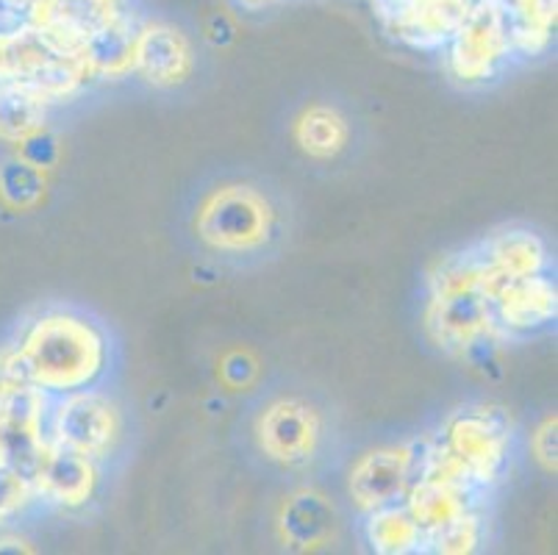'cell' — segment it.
I'll use <instances>...</instances> for the list:
<instances>
[{"label":"cell","mask_w":558,"mask_h":555,"mask_svg":"<svg viewBox=\"0 0 558 555\" xmlns=\"http://www.w3.org/2000/svg\"><path fill=\"white\" fill-rule=\"evenodd\" d=\"M484 262L500 281L511 278H525V275L545 273L547 269V248L539 233L527 228H509L486 239L478 248Z\"/></svg>","instance_id":"obj_17"},{"label":"cell","mask_w":558,"mask_h":555,"mask_svg":"<svg viewBox=\"0 0 558 555\" xmlns=\"http://www.w3.org/2000/svg\"><path fill=\"white\" fill-rule=\"evenodd\" d=\"M195 70V50L170 23H142L134 39V75L156 89H179Z\"/></svg>","instance_id":"obj_11"},{"label":"cell","mask_w":558,"mask_h":555,"mask_svg":"<svg viewBox=\"0 0 558 555\" xmlns=\"http://www.w3.org/2000/svg\"><path fill=\"white\" fill-rule=\"evenodd\" d=\"M109 339L95 319L56 309L39 314L23 330L20 342L0 353V384L23 381L48 395L95 386L106 373Z\"/></svg>","instance_id":"obj_1"},{"label":"cell","mask_w":558,"mask_h":555,"mask_svg":"<svg viewBox=\"0 0 558 555\" xmlns=\"http://www.w3.org/2000/svg\"><path fill=\"white\" fill-rule=\"evenodd\" d=\"M295 145L306 153L308 159L328 161L337 159L350 142V125L344 114L333 106L314 104L295 117L292 125Z\"/></svg>","instance_id":"obj_20"},{"label":"cell","mask_w":558,"mask_h":555,"mask_svg":"<svg viewBox=\"0 0 558 555\" xmlns=\"http://www.w3.org/2000/svg\"><path fill=\"white\" fill-rule=\"evenodd\" d=\"M278 228L276 206L251 183H226L203 197L195 214V233L209 251L226 256L256 253L272 242Z\"/></svg>","instance_id":"obj_2"},{"label":"cell","mask_w":558,"mask_h":555,"mask_svg":"<svg viewBox=\"0 0 558 555\" xmlns=\"http://www.w3.org/2000/svg\"><path fill=\"white\" fill-rule=\"evenodd\" d=\"M337 531V508L323 492L301 488L283 500L278 514V536L289 550H314Z\"/></svg>","instance_id":"obj_15"},{"label":"cell","mask_w":558,"mask_h":555,"mask_svg":"<svg viewBox=\"0 0 558 555\" xmlns=\"http://www.w3.org/2000/svg\"><path fill=\"white\" fill-rule=\"evenodd\" d=\"M531 450L547 472H556V417H547L536 427V434L531 436Z\"/></svg>","instance_id":"obj_27"},{"label":"cell","mask_w":558,"mask_h":555,"mask_svg":"<svg viewBox=\"0 0 558 555\" xmlns=\"http://www.w3.org/2000/svg\"><path fill=\"white\" fill-rule=\"evenodd\" d=\"M425 328L450 353L478 348L495 334V314L486 289H430Z\"/></svg>","instance_id":"obj_7"},{"label":"cell","mask_w":558,"mask_h":555,"mask_svg":"<svg viewBox=\"0 0 558 555\" xmlns=\"http://www.w3.org/2000/svg\"><path fill=\"white\" fill-rule=\"evenodd\" d=\"M48 192V170L25 156H14V159L0 165V201L9 208H34Z\"/></svg>","instance_id":"obj_23"},{"label":"cell","mask_w":558,"mask_h":555,"mask_svg":"<svg viewBox=\"0 0 558 555\" xmlns=\"http://www.w3.org/2000/svg\"><path fill=\"white\" fill-rule=\"evenodd\" d=\"M442 445L459 458L470 481L478 486L500 481L509 467L511 434L495 411L466 409L453 414L445 425Z\"/></svg>","instance_id":"obj_6"},{"label":"cell","mask_w":558,"mask_h":555,"mask_svg":"<svg viewBox=\"0 0 558 555\" xmlns=\"http://www.w3.org/2000/svg\"><path fill=\"white\" fill-rule=\"evenodd\" d=\"M48 391L23 381L0 384V456L32 478L48 447Z\"/></svg>","instance_id":"obj_5"},{"label":"cell","mask_w":558,"mask_h":555,"mask_svg":"<svg viewBox=\"0 0 558 555\" xmlns=\"http://www.w3.org/2000/svg\"><path fill=\"white\" fill-rule=\"evenodd\" d=\"M473 0H375L384 28L414 50L445 48Z\"/></svg>","instance_id":"obj_9"},{"label":"cell","mask_w":558,"mask_h":555,"mask_svg":"<svg viewBox=\"0 0 558 555\" xmlns=\"http://www.w3.org/2000/svg\"><path fill=\"white\" fill-rule=\"evenodd\" d=\"M236 7L245 9V12H264V9H270L276 0H233Z\"/></svg>","instance_id":"obj_29"},{"label":"cell","mask_w":558,"mask_h":555,"mask_svg":"<svg viewBox=\"0 0 558 555\" xmlns=\"http://www.w3.org/2000/svg\"><path fill=\"white\" fill-rule=\"evenodd\" d=\"M34 500L37 495H34L32 478L0 456V526L23 514Z\"/></svg>","instance_id":"obj_25"},{"label":"cell","mask_w":558,"mask_h":555,"mask_svg":"<svg viewBox=\"0 0 558 555\" xmlns=\"http://www.w3.org/2000/svg\"><path fill=\"white\" fill-rule=\"evenodd\" d=\"M470 497H473L470 483L445 481V478L420 472L417 478H411L409 488H405L403 506L414 517V522L423 528V533H430L436 528L448 526L450 519L470 511Z\"/></svg>","instance_id":"obj_16"},{"label":"cell","mask_w":558,"mask_h":555,"mask_svg":"<svg viewBox=\"0 0 558 555\" xmlns=\"http://www.w3.org/2000/svg\"><path fill=\"white\" fill-rule=\"evenodd\" d=\"M32 483L39 500L73 511L93 500L98 488V464L84 453L48 442L39 464L32 472Z\"/></svg>","instance_id":"obj_13"},{"label":"cell","mask_w":558,"mask_h":555,"mask_svg":"<svg viewBox=\"0 0 558 555\" xmlns=\"http://www.w3.org/2000/svg\"><path fill=\"white\" fill-rule=\"evenodd\" d=\"M25 542H20V539H12V536H0V550H14V553H20V550H32V547H23Z\"/></svg>","instance_id":"obj_30"},{"label":"cell","mask_w":558,"mask_h":555,"mask_svg":"<svg viewBox=\"0 0 558 555\" xmlns=\"http://www.w3.org/2000/svg\"><path fill=\"white\" fill-rule=\"evenodd\" d=\"M125 12V0H37L25 12L23 23L39 28L64 48L84 50L86 39Z\"/></svg>","instance_id":"obj_12"},{"label":"cell","mask_w":558,"mask_h":555,"mask_svg":"<svg viewBox=\"0 0 558 555\" xmlns=\"http://www.w3.org/2000/svg\"><path fill=\"white\" fill-rule=\"evenodd\" d=\"M258 373V364L251 353L245 350H236V353H228L222 361V381H226L231 389H245L253 384Z\"/></svg>","instance_id":"obj_26"},{"label":"cell","mask_w":558,"mask_h":555,"mask_svg":"<svg viewBox=\"0 0 558 555\" xmlns=\"http://www.w3.org/2000/svg\"><path fill=\"white\" fill-rule=\"evenodd\" d=\"M417 467V450L411 445L378 447L359 458L348 472V495L359 511L400 503Z\"/></svg>","instance_id":"obj_10"},{"label":"cell","mask_w":558,"mask_h":555,"mask_svg":"<svg viewBox=\"0 0 558 555\" xmlns=\"http://www.w3.org/2000/svg\"><path fill=\"white\" fill-rule=\"evenodd\" d=\"M504 3L514 53L525 59L547 53L556 31V0H504Z\"/></svg>","instance_id":"obj_21"},{"label":"cell","mask_w":558,"mask_h":555,"mask_svg":"<svg viewBox=\"0 0 558 555\" xmlns=\"http://www.w3.org/2000/svg\"><path fill=\"white\" fill-rule=\"evenodd\" d=\"M34 3H37V0H0V12L25 17V12H28V9H32Z\"/></svg>","instance_id":"obj_28"},{"label":"cell","mask_w":558,"mask_h":555,"mask_svg":"<svg viewBox=\"0 0 558 555\" xmlns=\"http://www.w3.org/2000/svg\"><path fill=\"white\" fill-rule=\"evenodd\" d=\"M123 420L114 400L95 391L93 386L62 395L48 411V442L89 458H106L120 442Z\"/></svg>","instance_id":"obj_4"},{"label":"cell","mask_w":558,"mask_h":555,"mask_svg":"<svg viewBox=\"0 0 558 555\" xmlns=\"http://www.w3.org/2000/svg\"><path fill=\"white\" fill-rule=\"evenodd\" d=\"M495 325L511 334H531L550 325L558 314L556 283L545 273L511 278L492 298Z\"/></svg>","instance_id":"obj_14"},{"label":"cell","mask_w":558,"mask_h":555,"mask_svg":"<svg viewBox=\"0 0 558 555\" xmlns=\"http://www.w3.org/2000/svg\"><path fill=\"white\" fill-rule=\"evenodd\" d=\"M50 104L23 81L0 84V142L25 145L45 131Z\"/></svg>","instance_id":"obj_19"},{"label":"cell","mask_w":558,"mask_h":555,"mask_svg":"<svg viewBox=\"0 0 558 555\" xmlns=\"http://www.w3.org/2000/svg\"><path fill=\"white\" fill-rule=\"evenodd\" d=\"M481 536H484V522H481L478 514L470 508V511H464L461 517L450 519L448 526L425 533L423 544H428V547L439 555H466L478 547Z\"/></svg>","instance_id":"obj_24"},{"label":"cell","mask_w":558,"mask_h":555,"mask_svg":"<svg viewBox=\"0 0 558 555\" xmlns=\"http://www.w3.org/2000/svg\"><path fill=\"white\" fill-rule=\"evenodd\" d=\"M364 539L369 547L380 555H405L423 547L425 533L423 528L414 522L405 506L400 503H389L367 511V522H364Z\"/></svg>","instance_id":"obj_22"},{"label":"cell","mask_w":558,"mask_h":555,"mask_svg":"<svg viewBox=\"0 0 558 555\" xmlns=\"http://www.w3.org/2000/svg\"><path fill=\"white\" fill-rule=\"evenodd\" d=\"M445 48L448 70L459 84L481 86L497 79L514 56L504 0H473Z\"/></svg>","instance_id":"obj_3"},{"label":"cell","mask_w":558,"mask_h":555,"mask_svg":"<svg viewBox=\"0 0 558 555\" xmlns=\"http://www.w3.org/2000/svg\"><path fill=\"white\" fill-rule=\"evenodd\" d=\"M136 28H140V23L131 17V12H125L86 39L84 56L89 70H93V79L120 81L134 73Z\"/></svg>","instance_id":"obj_18"},{"label":"cell","mask_w":558,"mask_h":555,"mask_svg":"<svg viewBox=\"0 0 558 555\" xmlns=\"http://www.w3.org/2000/svg\"><path fill=\"white\" fill-rule=\"evenodd\" d=\"M264 456L283 467L308 461L323 439V417L303 397H278L262 409L253 425Z\"/></svg>","instance_id":"obj_8"}]
</instances>
